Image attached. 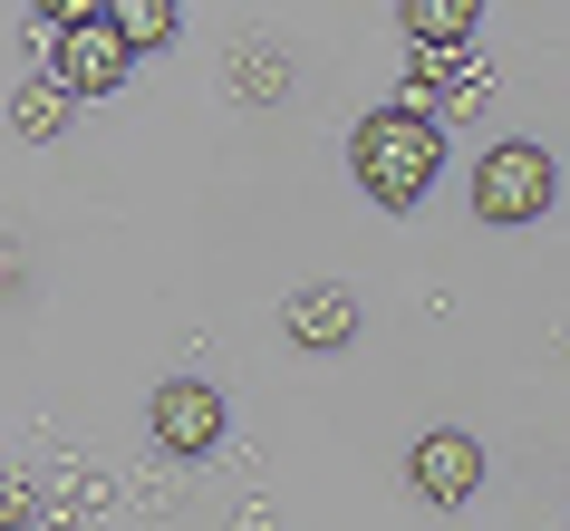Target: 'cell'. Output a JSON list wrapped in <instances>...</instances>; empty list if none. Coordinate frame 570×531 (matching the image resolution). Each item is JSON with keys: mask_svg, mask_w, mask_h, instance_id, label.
Here are the masks:
<instances>
[{"mask_svg": "<svg viewBox=\"0 0 570 531\" xmlns=\"http://www.w3.org/2000/svg\"><path fill=\"white\" fill-rule=\"evenodd\" d=\"M348 175L377 213H416L445 175V126L425 117V107H367L358 136H348Z\"/></svg>", "mask_w": 570, "mask_h": 531, "instance_id": "6da1fadb", "label": "cell"}, {"mask_svg": "<svg viewBox=\"0 0 570 531\" xmlns=\"http://www.w3.org/2000/svg\"><path fill=\"white\" fill-rule=\"evenodd\" d=\"M551 194H561V165H551L532 136H503V146L474 155V223H493V233L541 223V213H551Z\"/></svg>", "mask_w": 570, "mask_h": 531, "instance_id": "7a4b0ae2", "label": "cell"}, {"mask_svg": "<svg viewBox=\"0 0 570 531\" xmlns=\"http://www.w3.org/2000/svg\"><path fill=\"white\" fill-rule=\"evenodd\" d=\"M126 78H136V49H126L117 20H78V30H59V88L68 97H117Z\"/></svg>", "mask_w": 570, "mask_h": 531, "instance_id": "3957f363", "label": "cell"}, {"mask_svg": "<svg viewBox=\"0 0 570 531\" xmlns=\"http://www.w3.org/2000/svg\"><path fill=\"white\" fill-rule=\"evenodd\" d=\"M146 425H155L165 454H213V444H223V386L165 377V386H155V406H146Z\"/></svg>", "mask_w": 570, "mask_h": 531, "instance_id": "277c9868", "label": "cell"}, {"mask_svg": "<svg viewBox=\"0 0 570 531\" xmlns=\"http://www.w3.org/2000/svg\"><path fill=\"white\" fill-rule=\"evenodd\" d=\"M406 483H416L425 502H474L483 493V444L454 435V425H435V435H416V454H406Z\"/></svg>", "mask_w": 570, "mask_h": 531, "instance_id": "5b68a950", "label": "cell"}, {"mask_svg": "<svg viewBox=\"0 0 570 531\" xmlns=\"http://www.w3.org/2000/svg\"><path fill=\"white\" fill-rule=\"evenodd\" d=\"M281 328H291V348H348L358 338V299L338 291V281H309V291H291Z\"/></svg>", "mask_w": 570, "mask_h": 531, "instance_id": "8992f818", "label": "cell"}, {"mask_svg": "<svg viewBox=\"0 0 570 531\" xmlns=\"http://www.w3.org/2000/svg\"><path fill=\"white\" fill-rule=\"evenodd\" d=\"M68 117H78V97H68L59 78H20V97H10V126H20L30 146H49V136H68Z\"/></svg>", "mask_w": 570, "mask_h": 531, "instance_id": "52a82bcc", "label": "cell"}, {"mask_svg": "<svg viewBox=\"0 0 570 531\" xmlns=\"http://www.w3.org/2000/svg\"><path fill=\"white\" fill-rule=\"evenodd\" d=\"M107 20L126 30V49H136V59L175 49V30H184V10H175V0H107Z\"/></svg>", "mask_w": 570, "mask_h": 531, "instance_id": "ba28073f", "label": "cell"}, {"mask_svg": "<svg viewBox=\"0 0 570 531\" xmlns=\"http://www.w3.org/2000/svg\"><path fill=\"white\" fill-rule=\"evenodd\" d=\"M396 20H406V39H445V49H464L483 20V0H396Z\"/></svg>", "mask_w": 570, "mask_h": 531, "instance_id": "9c48e42d", "label": "cell"}, {"mask_svg": "<svg viewBox=\"0 0 570 531\" xmlns=\"http://www.w3.org/2000/svg\"><path fill=\"white\" fill-rule=\"evenodd\" d=\"M445 78H464V49H445V39H406V88L425 97H445Z\"/></svg>", "mask_w": 570, "mask_h": 531, "instance_id": "30bf717a", "label": "cell"}, {"mask_svg": "<svg viewBox=\"0 0 570 531\" xmlns=\"http://www.w3.org/2000/svg\"><path fill=\"white\" fill-rule=\"evenodd\" d=\"M30 512H39L30 473H10V464H0V531H30Z\"/></svg>", "mask_w": 570, "mask_h": 531, "instance_id": "8fae6325", "label": "cell"}, {"mask_svg": "<svg viewBox=\"0 0 570 531\" xmlns=\"http://www.w3.org/2000/svg\"><path fill=\"white\" fill-rule=\"evenodd\" d=\"M49 30H78V20H107V0H30Z\"/></svg>", "mask_w": 570, "mask_h": 531, "instance_id": "7c38bea8", "label": "cell"}]
</instances>
